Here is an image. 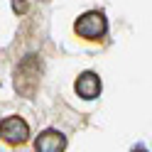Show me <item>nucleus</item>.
Segmentation results:
<instances>
[{
  "label": "nucleus",
  "mask_w": 152,
  "mask_h": 152,
  "mask_svg": "<svg viewBox=\"0 0 152 152\" xmlns=\"http://www.w3.org/2000/svg\"><path fill=\"white\" fill-rule=\"evenodd\" d=\"M0 137L7 145H22L30 137V125L20 118V115H10L0 123Z\"/></svg>",
  "instance_id": "nucleus-3"
},
{
  "label": "nucleus",
  "mask_w": 152,
  "mask_h": 152,
  "mask_svg": "<svg viewBox=\"0 0 152 152\" xmlns=\"http://www.w3.org/2000/svg\"><path fill=\"white\" fill-rule=\"evenodd\" d=\"M64 147H66V137L59 130H44L34 140V152H64Z\"/></svg>",
  "instance_id": "nucleus-4"
},
{
  "label": "nucleus",
  "mask_w": 152,
  "mask_h": 152,
  "mask_svg": "<svg viewBox=\"0 0 152 152\" xmlns=\"http://www.w3.org/2000/svg\"><path fill=\"white\" fill-rule=\"evenodd\" d=\"M76 93H79L81 98H86V101H93V98H98V93H101V79H98V74H93V71H83L79 79H76Z\"/></svg>",
  "instance_id": "nucleus-5"
},
{
  "label": "nucleus",
  "mask_w": 152,
  "mask_h": 152,
  "mask_svg": "<svg viewBox=\"0 0 152 152\" xmlns=\"http://www.w3.org/2000/svg\"><path fill=\"white\" fill-rule=\"evenodd\" d=\"M39 61H37V56H25L22 64L17 66L15 71V88L17 93H22V96H34L37 91V83H39Z\"/></svg>",
  "instance_id": "nucleus-1"
},
{
  "label": "nucleus",
  "mask_w": 152,
  "mask_h": 152,
  "mask_svg": "<svg viewBox=\"0 0 152 152\" xmlns=\"http://www.w3.org/2000/svg\"><path fill=\"white\" fill-rule=\"evenodd\" d=\"M12 7H15V12H22L27 5H25V3H20V0H15V3H12Z\"/></svg>",
  "instance_id": "nucleus-6"
},
{
  "label": "nucleus",
  "mask_w": 152,
  "mask_h": 152,
  "mask_svg": "<svg viewBox=\"0 0 152 152\" xmlns=\"http://www.w3.org/2000/svg\"><path fill=\"white\" fill-rule=\"evenodd\" d=\"M106 30H108L106 17H103V12H98V10L83 12L79 20L74 22V32L79 34V37H83V39H91V42L101 39V37L106 34Z\"/></svg>",
  "instance_id": "nucleus-2"
},
{
  "label": "nucleus",
  "mask_w": 152,
  "mask_h": 152,
  "mask_svg": "<svg viewBox=\"0 0 152 152\" xmlns=\"http://www.w3.org/2000/svg\"><path fill=\"white\" fill-rule=\"evenodd\" d=\"M132 152H147V150H142V147H137V150H132Z\"/></svg>",
  "instance_id": "nucleus-7"
}]
</instances>
